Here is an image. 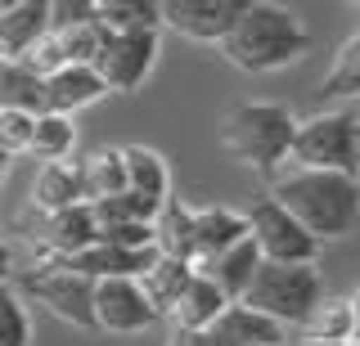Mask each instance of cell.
<instances>
[{"label":"cell","mask_w":360,"mask_h":346,"mask_svg":"<svg viewBox=\"0 0 360 346\" xmlns=\"http://www.w3.org/2000/svg\"><path fill=\"white\" fill-rule=\"evenodd\" d=\"M104 95H108L104 76H99L95 68H82V63H68L63 72L45 76V113L72 117V113H82V108L99 104Z\"/></svg>","instance_id":"4fadbf2b"},{"label":"cell","mask_w":360,"mask_h":346,"mask_svg":"<svg viewBox=\"0 0 360 346\" xmlns=\"http://www.w3.org/2000/svg\"><path fill=\"white\" fill-rule=\"evenodd\" d=\"M22 63H27V68H37L41 76H54V72H63V68H68V50H63V41L54 36V32H45L37 46L22 54Z\"/></svg>","instance_id":"4dcf8cb0"},{"label":"cell","mask_w":360,"mask_h":346,"mask_svg":"<svg viewBox=\"0 0 360 346\" xmlns=\"http://www.w3.org/2000/svg\"><path fill=\"white\" fill-rule=\"evenodd\" d=\"M0 63H5V54H0Z\"/></svg>","instance_id":"8d00e7d4"},{"label":"cell","mask_w":360,"mask_h":346,"mask_svg":"<svg viewBox=\"0 0 360 346\" xmlns=\"http://www.w3.org/2000/svg\"><path fill=\"white\" fill-rule=\"evenodd\" d=\"M5 166H9V158H5V153H0V180H5Z\"/></svg>","instance_id":"d590c367"},{"label":"cell","mask_w":360,"mask_h":346,"mask_svg":"<svg viewBox=\"0 0 360 346\" xmlns=\"http://www.w3.org/2000/svg\"><path fill=\"white\" fill-rule=\"evenodd\" d=\"M288 166L307 171H338V175H360V121L352 113H315L297 126Z\"/></svg>","instance_id":"5b68a950"},{"label":"cell","mask_w":360,"mask_h":346,"mask_svg":"<svg viewBox=\"0 0 360 346\" xmlns=\"http://www.w3.org/2000/svg\"><path fill=\"white\" fill-rule=\"evenodd\" d=\"M243 5L248 0H167L162 27H172L185 41H198V46H225Z\"/></svg>","instance_id":"30bf717a"},{"label":"cell","mask_w":360,"mask_h":346,"mask_svg":"<svg viewBox=\"0 0 360 346\" xmlns=\"http://www.w3.org/2000/svg\"><path fill=\"white\" fill-rule=\"evenodd\" d=\"M50 32V0H0V54L22 59Z\"/></svg>","instance_id":"8fae6325"},{"label":"cell","mask_w":360,"mask_h":346,"mask_svg":"<svg viewBox=\"0 0 360 346\" xmlns=\"http://www.w3.org/2000/svg\"><path fill=\"white\" fill-rule=\"evenodd\" d=\"M302 121L284 104H234L221 121V149L239 166H252L257 175H279L292 158Z\"/></svg>","instance_id":"3957f363"},{"label":"cell","mask_w":360,"mask_h":346,"mask_svg":"<svg viewBox=\"0 0 360 346\" xmlns=\"http://www.w3.org/2000/svg\"><path fill=\"white\" fill-rule=\"evenodd\" d=\"M194 274H198V265L176 261V256H162V252H158V261H153L149 270L140 274V288L149 293V301H153V310H158V315H167V319H172V310L180 306V297L189 293Z\"/></svg>","instance_id":"ac0fdd59"},{"label":"cell","mask_w":360,"mask_h":346,"mask_svg":"<svg viewBox=\"0 0 360 346\" xmlns=\"http://www.w3.org/2000/svg\"><path fill=\"white\" fill-rule=\"evenodd\" d=\"M257 270H262V252H257L252 234H248L243 243H234L230 252H217V256H207V261H198V274L212 279L230 301H243V293L252 288Z\"/></svg>","instance_id":"5bb4252c"},{"label":"cell","mask_w":360,"mask_h":346,"mask_svg":"<svg viewBox=\"0 0 360 346\" xmlns=\"http://www.w3.org/2000/svg\"><path fill=\"white\" fill-rule=\"evenodd\" d=\"M22 297H32L37 306H45L54 319L72 324L82 333H99L95 324V279L77 274V270H63L54 261H37L18 284Z\"/></svg>","instance_id":"8992f818"},{"label":"cell","mask_w":360,"mask_h":346,"mask_svg":"<svg viewBox=\"0 0 360 346\" xmlns=\"http://www.w3.org/2000/svg\"><path fill=\"white\" fill-rule=\"evenodd\" d=\"M360 95V27L333 54V68L320 81V99H356Z\"/></svg>","instance_id":"cb8c5ba5"},{"label":"cell","mask_w":360,"mask_h":346,"mask_svg":"<svg viewBox=\"0 0 360 346\" xmlns=\"http://www.w3.org/2000/svg\"><path fill=\"white\" fill-rule=\"evenodd\" d=\"M243 306L257 315L284 324V328H302L315 310L324 306V279L315 265H275L262 261L252 288L243 293Z\"/></svg>","instance_id":"277c9868"},{"label":"cell","mask_w":360,"mask_h":346,"mask_svg":"<svg viewBox=\"0 0 360 346\" xmlns=\"http://www.w3.org/2000/svg\"><path fill=\"white\" fill-rule=\"evenodd\" d=\"M307 346H352V342H307Z\"/></svg>","instance_id":"e575fe53"},{"label":"cell","mask_w":360,"mask_h":346,"mask_svg":"<svg viewBox=\"0 0 360 346\" xmlns=\"http://www.w3.org/2000/svg\"><path fill=\"white\" fill-rule=\"evenodd\" d=\"M77 203H86L77 166H68V162L41 166L37 180H32V207H37V216H54V211H68V207H77Z\"/></svg>","instance_id":"44dd1931"},{"label":"cell","mask_w":360,"mask_h":346,"mask_svg":"<svg viewBox=\"0 0 360 346\" xmlns=\"http://www.w3.org/2000/svg\"><path fill=\"white\" fill-rule=\"evenodd\" d=\"M153 229H158V252H162V256H176V261L198 265V229H194V207H185V203H176V198H172V203L158 211Z\"/></svg>","instance_id":"7402d4cb"},{"label":"cell","mask_w":360,"mask_h":346,"mask_svg":"<svg viewBox=\"0 0 360 346\" xmlns=\"http://www.w3.org/2000/svg\"><path fill=\"white\" fill-rule=\"evenodd\" d=\"M77 175H82V198L90 207L95 203H108V198L127 194L131 180H127V158L122 149H95L77 162Z\"/></svg>","instance_id":"2e32d148"},{"label":"cell","mask_w":360,"mask_h":346,"mask_svg":"<svg viewBox=\"0 0 360 346\" xmlns=\"http://www.w3.org/2000/svg\"><path fill=\"white\" fill-rule=\"evenodd\" d=\"M77 144V126L72 117H59V113H41L37 117V135H32V153L41 158V166L50 162H63Z\"/></svg>","instance_id":"4316f807"},{"label":"cell","mask_w":360,"mask_h":346,"mask_svg":"<svg viewBox=\"0 0 360 346\" xmlns=\"http://www.w3.org/2000/svg\"><path fill=\"white\" fill-rule=\"evenodd\" d=\"M99 23L108 32H158L162 5H153V0H99Z\"/></svg>","instance_id":"484cf974"},{"label":"cell","mask_w":360,"mask_h":346,"mask_svg":"<svg viewBox=\"0 0 360 346\" xmlns=\"http://www.w3.org/2000/svg\"><path fill=\"white\" fill-rule=\"evenodd\" d=\"M212 338L221 346H284L288 328L275 324V319H266V315H257V310H248L243 301H234V306L217 319Z\"/></svg>","instance_id":"9a60e30c"},{"label":"cell","mask_w":360,"mask_h":346,"mask_svg":"<svg viewBox=\"0 0 360 346\" xmlns=\"http://www.w3.org/2000/svg\"><path fill=\"white\" fill-rule=\"evenodd\" d=\"M307 46H311V32L292 9L270 5V0H248L221 54L239 72H279L288 63H297Z\"/></svg>","instance_id":"7a4b0ae2"},{"label":"cell","mask_w":360,"mask_h":346,"mask_svg":"<svg viewBox=\"0 0 360 346\" xmlns=\"http://www.w3.org/2000/svg\"><path fill=\"white\" fill-rule=\"evenodd\" d=\"M9 274H14V252H9V243L0 239V284H9Z\"/></svg>","instance_id":"d6a6232c"},{"label":"cell","mask_w":360,"mask_h":346,"mask_svg":"<svg viewBox=\"0 0 360 346\" xmlns=\"http://www.w3.org/2000/svg\"><path fill=\"white\" fill-rule=\"evenodd\" d=\"M0 346H32V324L22 293L9 284H0Z\"/></svg>","instance_id":"83f0119b"},{"label":"cell","mask_w":360,"mask_h":346,"mask_svg":"<svg viewBox=\"0 0 360 346\" xmlns=\"http://www.w3.org/2000/svg\"><path fill=\"white\" fill-rule=\"evenodd\" d=\"M307 342H356V315H352V297H324V306L302 324Z\"/></svg>","instance_id":"d4e9b609"},{"label":"cell","mask_w":360,"mask_h":346,"mask_svg":"<svg viewBox=\"0 0 360 346\" xmlns=\"http://www.w3.org/2000/svg\"><path fill=\"white\" fill-rule=\"evenodd\" d=\"M167 346H221V342L212 338V333H185V328H172Z\"/></svg>","instance_id":"1f68e13d"},{"label":"cell","mask_w":360,"mask_h":346,"mask_svg":"<svg viewBox=\"0 0 360 346\" xmlns=\"http://www.w3.org/2000/svg\"><path fill=\"white\" fill-rule=\"evenodd\" d=\"M127 158V180L131 194L149 198V203H172V166L158 149H144V144H127L122 149Z\"/></svg>","instance_id":"ffe728a7"},{"label":"cell","mask_w":360,"mask_h":346,"mask_svg":"<svg viewBox=\"0 0 360 346\" xmlns=\"http://www.w3.org/2000/svg\"><path fill=\"white\" fill-rule=\"evenodd\" d=\"M158 63V32H108V46L95 59V72L104 76L108 95H131L144 86V76Z\"/></svg>","instance_id":"ba28073f"},{"label":"cell","mask_w":360,"mask_h":346,"mask_svg":"<svg viewBox=\"0 0 360 346\" xmlns=\"http://www.w3.org/2000/svg\"><path fill=\"white\" fill-rule=\"evenodd\" d=\"M270 198L297 216L315 239H347L360 225V175L338 171H307V166H284L270 175Z\"/></svg>","instance_id":"6da1fadb"},{"label":"cell","mask_w":360,"mask_h":346,"mask_svg":"<svg viewBox=\"0 0 360 346\" xmlns=\"http://www.w3.org/2000/svg\"><path fill=\"white\" fill-rule=\"evenodd\" d=\"M99 18V0H50V32H72Z\"/></svg>","instance_id":"f546056e"},{"label":"cell","mask_w":360,"mask_h":346,"mask_svg":"<svg viewBox=\"0 0 360 346\" xmlns=\"http://www.w3.org/2000/svg\"><path fill=\"white\" fill-rule=\"evenodd\" d=\"M158 319L162 315L153 310V301L140 288V279H104V284H95V324H99V333L135 338V333L153 328Z\"/></svg>","instance_id":"9c48e42d"},{"label":"cell","mask_w":360,"mask_h":346,"mask_svg":"<svg viewBox=\"0 0 360 346\" xmlns=\"http://www.w3.org/2000/svg\"><path fill=\"white\" fill-rule=\"evenodd\" d=\"M352 346H360V342H352Z\"/></svg>","instance_id":"74e56055"},{"label":"cell","mask_w":360,"mask_h":346,"mask_svg":"<svg viewBox=\"0 0 360 346\" xmlns=\"http://www.w3.org/2000/svg\"><path fill=\"white\" fill-rule=\"evenodd\" d=\"M32 135H37V117L14 113V108H0V153H5V158L32 153Z\"/></svg>","instance_id":"f1b7e54d"},{"label":"cell","mask_w":360,"mask_h":346,"mask_svg":"<svg viewBox=\"0 0 360 346\" xmlns=\"http://www.w3.org/2000/svg\"><path fill=\"white\" fill-rule=\"evenodd\" d=\"M248 234H252L262 261L275 265H315V256H320V239L297 216H288L270 194L248 207Z\"/></svg>","instance_id":"52a82bcc"},{"label":"cell","mask_w":360,"mask_h":346,"mask_svg":"<svg viewBox=\"0 0 360 346\" xmlns=\"http://www.w3.org/2000/svg\"><path fill=\"white\" fill-rule=\"evenodd\" d=\"M41 243L45 256H77L86 248L99 243V220L90 203H77L68 211H54V216H41Z\"/></svg>","instance_id":"7c38bea8"},{"label":"cell","mask_w":360,"mask_h":346,"mask_svg":"<svg viewBox=\"0 0 360 346\" xmlns=\"http://www.w3.org/2000/svg\"><path fill=\"white\" fill-rule=\"evenodd\" d=\"M194 229H198V261L217 252H230L234 243L248 239V211H234V207H194Z\"/></svg>","instance_id":"d6986e66"},{"label":"cell","mask_w":360,"mask_h":346,"mask_svg":"<svg viewBox=\"0 0 360 346\" xmlns=\"http://www.w3.org/2000/svg\"><path fill=\"white\" fill-rule=\"evenodd\" d=\"M234 301L221 293L212 279L194 274V284H189V293L180 297V306L172 310V328H185V333H212L217 328V319L230 310Z\"/></svg>","instance_id":"e0dca14e"},{"label":"cell","mask_w":360,"mask_h":346,"mask_svg":"<svg viewBox=\"0 0 360 346\" xmlns=\"http://www.w3.org/2000/svg\"><path fill=\"white\" fill-rule=\"evenodd\" d=\"M352 315H356V342H360V284H356V293H352Z\"/></svg>","instance_id":"836d02e7"},{"label":"cell","mask_w":360,"mask_h":346,"mask_svg":"<svg viewBox=\"0 0 360 346\" xmlns=\"http://www.w3.org/2000/svg\"><path fill=\"white\" fill-rule=\"evenodd\" d=\"M0 108L14 113H45V76L37 68H27L22 59H5L0 63Z\"/></svg>","instance_id":"603a6c76"}]
</instances>
